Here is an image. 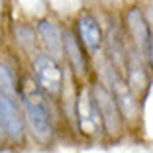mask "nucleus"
Wrapping results in <instances>:
<instances>
[{
    "mask_svg": "<svg viewBox=\"0 0 153 153\" xmlns=\"http://www.w3.org/2000/svg\"><path fill=\"white\" fill-rule=\"evenodd\" d=\"M22 106H24V118L32 130L33 137L39 141H45L51 137V114L45 94L36 85L32 88L22 90Z\"/></svg>",
    "mask_w": 153,
    "mask_h": 153,
    "instance_id": "f257e3e1",
    "label": "nucleus"
},
{
    "mask_svg": "<svg viewBox=\"0 0 153 153\" xmlns=\"http://www.w3.org/2000/svg\"><path fill=\"white\" fill-rule=\"evenodd\" d=\"M32 73H33L36 86L45 96L55 98V96L61 94L65 76L57 59H53L47 53H36L32 59Z\"/></svg>",
    "mask_w": 153,
    "mask_h": 153,
    "instance_id": "f03ea898",
    "label": "nucleus"
},
{
    "mask_svg": "<svg viewBox=\"0 0 153 153\" xmlns=\"http://www.w3.org/2000/svg\"><path fill=\"white\" fill-rule=\"evenodd\" d=\"M90 94L94 98L96 110H98L100 122H102V131L108 135H118L122 131V126H124V118L118 110L116 100L110 94L108 86L102 82H94L90 86Z\"/></svg>",
    "mask_w": 153,
    "mask_h": 153,
    "instance_id": "7ed1b4c3",
    "label": "nucleus"
},
{
    "mask_svg": "<svg viewBox=\"0 0 153 153\" xmlns=\"http://www.w3.org/2000/svg\"><path fill=\"white\" fill-rule=\"evenodd\" d=\"M75 114H76L79 130H81L82 135H86V137H98L102 134V122H100L94 98L90 94V86L81 85V88L76 90Z\"/></svg>",
    "mask_w": 153,
    "mask_h": 153,
    "instance_id": "20e7f679",
    "label": "nucleus"
},
{
    "mask_svg": "<svg viewBox=\"0 0 153 153\" xmlns=\"http://www.w3.org/2000/svg\"><path fill=\"white\" fill-rule=\"evenodd\" d=\"M106 82L110 86V94L116 100L118 110H120L122 118H135L137 116V100H135V92L130 88L128 81L124 79V73H120L114 67H106Z\"/></svg>",
    "mask_w": 153,
    "mask_h": 153,
    "instance_id": "39448f33",
    "label": "nucleus"
},
{
    "mask_svg": "<svg viewBox=\"0 0 153 153\" xmlns=\"http://www.w3.org/2000/svg\"><path fill=\"white\" fill-rule=\"evenodd\" d=\"M124 24H126V30H128L130 45L145 61V53H147V47H149L153 32H151V27H149V24H147V18H145L143 10L137 8V6L128 8L126 16H124Z\"/></svg>",
    "mask_w": 153,
    "mask_h": 153,
    "instance_id": "423d86ee",
    "label": "nucleus"
},
{
    "mask_svg": "<svg viewBox=\"0 0 153 153\" xmlns=\"http://www.w3.org/2000/svg\"><path fill=\"white\" fill-rule=\"evenodd\" d=\"M61 43H63V55L67 59L73 75L76 79H86L90 73V61H88L90 55L85 51V47L81 45V41L76 39L75 32L71 27L69 30L65 27L61 32Z\"/></svg>",
    "mask_w": 153,
    "mask_h": 153,
    "instance_id": "0eeeda50",
    "label": "nucleus"
},
{
    "mask_svg": "<svg viewBox=\"0 0 153 153\" xmlns=\"http://www.w3.org/2000/svg\"><path fill=\"white\" fill-rule=\"evenodd\" d=\"M75 36L88 55L98 53L104 43V33L102 27H100V22L88 12L79 14V18L75 22Z\"/></svg>",
    "mask_w": 153,
    "mask_h": 153,
    "instance_id": "6e6552de",
    "label": "nucleus"
},
{
    "mask_svg": "<svg viewBox=\"0 0 153 153\" xmlns=\"http://www.w3.org/2000/svg\"><path fill=\"white\" fill-rule=\"evenodd\" d=\"M0 130L12 141L24 140V118L14 98L0 94Z\"/></svg>",
    "mask_w": 153,
    "mask_h": 153,
    "instance_id": "1a4fd4ad",
    "label": "nucleus"
},
{
    "mask_svg": "<svg viewBox=\"0 0 153 153\" xmlns=\"http://www.w3.org/2000/svg\"><path fill=\"white\" fill-rule=\"evenodd\" d=\"M37 36L45 47V53L53 59H59L63 55V43H61V30L53 20H39L37 22Z\"/></svg>",
    "mask_w": 153,
    "mask_h": 153,
    "instance_id": "9d476101",
    "label": "nucleus"
},
{
    "mask_svg": "<svg viewBox=\"0 0 153 153\" xmlns=\"http://www.w3.org/2000/svg\"><path fill=\"white\" fill-rule=\"evenodd\" d=\"M0 94L16 98L18 96V76L10 63L0 61Z\"/></svg>",
    "mask_w": 153,
    "mask_h": 153,
    "instance_id": "9b49d317",
    "label": "nucleus"
}]
</instances>
